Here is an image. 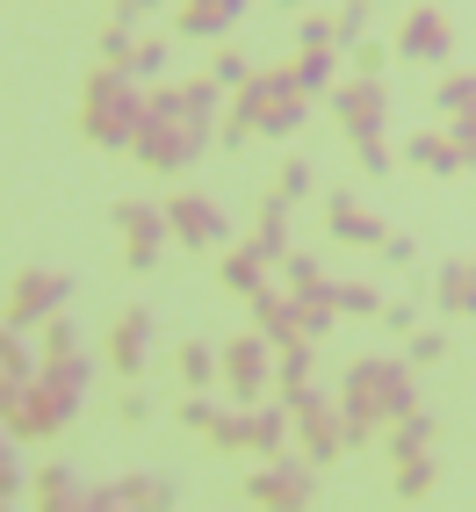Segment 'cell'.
I'll list each match as a JSON object with an SVG mask.
<instances>
[{"label": "cell", "mask_w": 476, "mask_h": 512, "mask_svg": "<svg viewBox=\"0 0 476 512\" xmlns=\"http://www.w3.org/2000/svg\"><path fill=\"white\" fill-rule=\"evenodd\" d=\"M138 130H145V87L123 65H94L80 87V138L94 152H130Z\"/></svg>", "instance_id": "6da1fadb"}, {"label": "cell", "mask_w": 476, "mask_h": 512, "mask_svg": "<svg viewBox=\"0 0 476 512\" xmlns=\"http://www.w3.org/2000/svg\"><path fill=\"white\" fill-rule=\"evenodd\" d=\"M339 412L368 419V426H390L404 412H419V390H412V361H390V354H368L339 375Z\"/></svg>", "instance_id": "7a4b0ae2"}, {"label": "cell", "mask_w": 476, "mask_h": 512, "mask_svg": "<svg viewBox=\"0 0 476 512\" xmlns=\"http://www.w3.org/2000/svg\"><path fill=\"white\" fill-rule=\"evenodd\" d=\"M231 116L246 123L253 138H296V130L311 123V94L289 80V65H267V73H253L246 87H238Z\"/></svg>", "instance_id": "3957f363"}, {"label": "cell", "mask_w": 476, "mask_h": 512, "mask_svg": "<svg viewBox=\"0 0 476 512\" xmlns=\"http://www.w3.org/2000/svg\"><path fill=\"white\" fill-rule=\"evenodd\" d=\"M282 404H289V426H296V440H303V462H339L347 455V412H339V397H325L318 383H296V390H282Z\"/></svg>", "instance_id": "277c9868"}, {"label": "cell", "mask_w": 476, "mask_h": 512, "mask_svg": "<svg viewBox=\"0 0 476 512\" xmlns=\"http://www.w3.org/2000/svg\"><path fill=\"white\" fill-rule=\"evenodd\" d=\"M80 282L65 275V267H22V275L0 289V325H15V332H37L51 311H65V296H73Z\"/></svg>", "instance_id": "5b68a950"}, {"label": "cell", "mask_w": 476, "mask_h": 512, "mask_svg": "<svg viewBox=\"0 0 476 512\" xmlns=\"http://www.w3.org/2000/svg\"><path fill=\"white\" fill-rule=\"evenodd\" d=\"M210 138H217V123H188V116L181 123H152L145 116V130H138V145H130V152H138L152 174H188V166L210 152Z\"/></svg>", "instance_id": "8992f818"}, {"label": "cell", "mask_w": 476, "mask_h": 512, "mask_svg": "<svg viewBox=\"0 0 476 512\" xmlns=\"http://www.w3.org/2000/svg\"><path fill=\"white\" fill-rule=\"evenodd\" d=\"M318 498V462H296L289 448L267 455V469L246 476V505H267V512H303Z\"/></svg>", "instance_id": "52a82bcc"}, {"label": "cell", "mask_w": 476, "mask_h": 512, "mask_svg": "<svg viewBox=\"0 0 476 512\" xmlns=\"http://www.w3.org/2000/svg\"><path fill=\"white\" fill-rule=\"evenodd\" d=\"M325 101H332V116H339V130H347V145H368V138H383L390 130V87L383 80H332L325 87Z\"/></svg>", "instance_id": "ba28073f"}, {"label": "cell", "mask_w": 476, "mask_h": 512, "mask_svg": "<svg viewBox=\"0 0 476 512\" xmlns=\"http://www.w3.org/2000/svg\"><path fill=\"white\" fill-rule=\"evenodd\" d=\"M217 375H224L231 404H260L267 383H275V347H267L260 332H238V339H224V347H217Z\"/></svg>", "instance_id": "9c48e42d"}, {"label": "cell", "mask_w": 476, "mask_h": 512, "mask_svg": "<svg viewBox=\"0 0 476 512\" xmlns=\"http://www.w3.org/2000/svg\"><path fill=\"white\" fill-rule=\"evenodd\" d=\"M152 505H181L174 476H145V469H123L116 484H94L87 512H152Z\"/></svg>", "instance_id": "30bf717a"}, {"label": "cell", "mask_w": 476, "mask_h": 512, "mask_svg": "<svg viewBox=\"0 0 476 512\" xmlns=\"http://www.w3.org/2000/svg\"><path fill=\"white\" fill-rule=\"evenodd\" d=\"M390 58H412V65H448L455 58V22L440 8H412L397 22V51Z\"/></svg>", "instance_id": "8fae6325"}, {"label": "cell", "mask_w": 476, "mask_h": 512, "mask_svg": "<svg viewBox=\"0 0 476 512\" xmlns=\"http://www.w3.org/2000/svg\"><path fill=\"white\" fill-rule=\"evenodd\" d=\"M65 426H73V419L58 412V397L37 383V375H29L22 397H15V412H8V440H15V448H44V440L65 433Z\"/></svg>", "instance_id": "7c38bea8"}, {"label": "cell", "mask_w": 476, "mask_h": 512, "mask_svg": "<svg viewBox=\"0 0 476 512\" xmlns=\"http://www.w3.org/2000/svg\"><path fill=\"white\" fill-rule=\"evenodd\" d=\"M166 231H174L181 246H224L231 238V224H224V210L210 195H174L166 202Z\"/></svg>", "instance_id": "4fadbf2b"}, {"label": "cell", "mask_w": 476, "mask_h": 512, "mask_svg": "<svg viewBox=\"0 0 476 512\" xmlns=\"http://www.w3.org/2000/svg\"><path fill=\"white\" fill-rule=\"evenodd\" d=\"M37 383L58 397V412H65V419H80V404H87V383H94V361H87L80 347H73V354H51V361L37 368Z\"/></svg>", "instance_id": "5bb4252c"}, {"label": "cell", "mask_w": 476, "mask_h": 512, "mask_svg": "<svg viewBox=\"0 0 476 512\" xmlns=\"http://www.w3.org/2000/svg\"><path fill=\"white\" fill-rule=\"evenodd\" d=\"M87 498H94V484L73 462H44L37 484H29V505H44V512H87Z\"/></svg>", "instance_id": "9a60e30c"}, {"label": "cell", "mask_w": 476, "mask_h": 512, "mask_svg": "<svg viewBox=\"0 0 476 512\" xmlns=\"http://www.w3.org/2000/svg\"><path fill=\"white\" fill-rule=\"evenodd\" d=\"M253 0H181V37L195 44H224L238 22H246Z\"/></svg>", "instance_id": "2e32d148"}, {"label": "cell", "mask_w": 476, "mask_h": 512, "mask_svg": "<svg viewBox=\"0 0 476 512\" xmlns=\"http://www.w3.org/2000/svg\"><path fill=\"white\" fill-rule=\"evenodd\" d=\"M145 354H152V311H145V303H130V311L109 325V361H116V375L130 383V375L145 368Z\"/></svg>", "instance_id": "e0dca14e"}, {"label": "cell", "mask_w": 476, "mask_h": 512, "mask_svg": "<svg viewBox=\"0 0 476 512\" xmlns=\"http://www.w3.org/2000/svg\"><path fill=\"white\" fill-rule=\"evenodd\" d=\"M325 231L339 238V246H383V238H390V224H383L376 210H361V202H354L347 188H339V195L325 202Z\"/></svg>", "instance_id": "ac0fdd59"}, {"label": "cell", "mask_w": 476, "mask_h": 512, "mask_svg": "<svg viewBox=\"0 0 476 512\" xmlns=\"http://www.w3.org/2000/svg\"><path fill=\"white\" fill-rule=\"evenodd\" d=\"M116 231L123 246H166V202H116Z\"/></svg>", "instance_id": "d6986e66"}, {"label": "cell", "mask_w": 476, "mask_h": 512, "mask_svg": "<svg viewBox=\"0 0 476 512\" xmlns=\"http://www.w3.org/2000/svg\"><path fill=\"white\" fill-rule=\"evenodd\" d=\"M253 253H260L267 267L289 260V202H282V195L260 202V217H253Z\"/></svg>", "instance_id": "ffe728a7"}, {"label": "cell", "mask_w": 476, "mask_h": 512, "mask_svg": "<svg viewBox=\"0 0 476 512\" xmlns=\"http://www.w3.org/2000/svg\"><path fill=\"white\" fill-rule=\"evenodd\" d=\"M253 332L267 339V347H289V339H303V332H296V318H289V289L267 282V289L253 296Z\"/></svg>", "instance_id": "44dd1931"}, {"label": "cell", "mask_w": 476, "mask_h": 512, "mask_svg": "<svg viewBox=\"0 0 476 512\" xmlns=\"http://www.w3.org/2000/svg\"><path fill=\"white\" fill-rule=\"evenodd\" d=\"M404 166H426V174H440V181H462L469 166H462V152L448 145V138H426V130H412V145L397 152Z\"/></svg>", "instance_id": "7402d4cb"}, {"label": "cell", "mask_w": 476, "mask_h": 512, "mask_svg": "<svg viewBox=\"0 0 476 512\" xmlns=\"http://www.w3.org/2000/svg\"><path fill=\"white\" fill-rule=\"evenodd\" d=\"M433 296H440L448 318H476V260H448L440 282H433Z\"/></svg>", "instance_id": "603a6c76"}, {"label": "cell", "mask_w": 476, "mask_h": 512, "mask_svg": "<svg viewBox=\"0 0 476 512\" xmlns=\"http://www.w3.org/2000/svg\"><path fill=\"white\" fill-rule=\"evenodd\" d=\"M217 282H224L231 296H246V303H253V296L267 289V260H260L253 246H231V253L217 260Z\"/></svg>", "instance_id": "cb8c5ba5"}, {"label": "cell", "mask_w": 476, "mask_h": 512, "mask_svg": "<svg viewBox=\"0 0 476 512\" xmlns=\"http://www.w3.org/2000/svg\"><path fill=\"white\" fill-rule=\"evenodd\" d=\"M433 412H426V404H419V412H404V419H390V462H404V455H426L433 448Z\"/></svg>", "instance_id": "d4e9b609"}, {"label": "cell", "mask_w": 476, "mask_h": 512, "mask_svg": "<svg viewBox=\"0 0 476 512\" xmlns=\"http://www.w3.org/2000/svg\"><path fill=\"white\" fill-rule=\"evenodd\" d=\"M289 80H296L303 94L318 101V94L339 80V51H296V58H289Z\"/></svg>", "instance_id": "484cf974"}, {"label": "cell", "mask_w": 476, "mask_h": 512, "mask_svg": "<svg viewBox=\"0 0 476 512\" xmlns=\"http://www.w3.org/2000/svg\"><path fill=\"white\" fill-rule=\"evenodd\" d=\"M210 448H224V455H238V448H253V404H217V419H210Z\"/></svg>", "instance_id": "4316f807"}, {"label": "cell", "mask_w": 476, "mask_h": 512, "mask_svg": "<svg viewBox=\"0 0 476 512\" xmlns=\"http://www.w3.org/2000/svg\"><path fill=\"white\" fill-rule=\"evenodd\" d=\"M289 448V404H253V455Z\"/></svg>", "instance_id": "83f0119b"}, {"label": "cell", "mask_w": 476, "mask_h": 512, "mask_svg": "<svg viewBox=\"0 0 476 512\" xmlns=\"http://www.w3.org/2000/svg\"><path fill=\"white\" fill-rule=\"evenodd\" d=\"M311 368H318V339H289V347H275V383L282 390L311 383Z\"/></svg>", "instance_id": "f1b7e54d"}, {"label": "cell", "mask_w": 476, "mask_h": 512, "mask_svg": "<svg viewBox=\"0 0 476 512\" xmlns=\"http://www.w3.org/2000/svg\"><path fill=\"white\" fill-rule=\"evenodd\" d=\"M181 116L188 123H217L224 116V87L217 80H181Z\"/></svg>", "instance_id": "f546056e"}, {"label": "cell", "mask_w": 476, "mask_h": 512, "mask_svg": "<svg viewBox=\"0 0 476 512\" xmlns=\"http://www.w3.org/2000/svg\"><path fill=\"white\" fill-rule=\"evenodd\" d=\"M339 318H383V289L376 282H332Z\"/></svg>", "instance_id": "4dcf8cb0"}, {"label": "cell", "mask_w": 476, "mask_h": 512, "mask_svg": "<svg viewBox=\"0 0 476 512\" xmlns=\"http://www.w3.org/2000/svg\"><path fill=\"white\" fill-rule=\"evenodd\" d=\"M433 109L440 116H476V73H448L440 94H433Z\"/></svg>", "instance_id": "1f68e13d"}, {"label": "cell", "mask_w": 476, "mask_h": 512, "mask_svg": "<svg viewBox=\"0 0 476 512\" xmlns=\"http://www.w3.org/2000/svg\"><path fill=\"white\" fill-rule=\"evenodd\" d=\"M390 484H397V498H426V491H433V448H426V455H404Z\"/></svg>", "instance_id": "d6a6232c"}, {"label": "cell", "mask_w": 476, "mask_h": 512, "mask_svg": "<svg viewBox=\"0 0 476 512\" xmlns=\"http://www.w3.org/2000/svg\"><path fill=\"white\" fill-rule=\"evenodd\" d=\"M73 347H80V325L65 318V311H51V318L37 325V354L51 361V354H73Z\"/></svg>", "instance_id": "836d02e7"}, {"label": "cell", "mask_w": 476, "mask_h": 512, "mask_svg": "<svg viewBox=\"0 0 476 512\" xmlns=\"http://www.w3.org/2000/svg\"><path fill=\"white\" fill-rule=\"evenodd\" d=\"M181 383H188V390H210V383H217V347H202V339H195V347H181Z\"/></svg>", "instance_id": "e575fe53"}, {"label": "cell", "mask_w": 476, "mask_h": 512, "mask_svg": "<svg viewBox=\"0 0 476 512\" xmlns=\"http://www.w3.org/2000/svg\"><path fill=\"white\" fill-rule=\"evenodd\" d=\"M166 58H174V51H166V37H138V51H130V80H159Z\"/></svg>", "instance_id": "d590c367"}, {"label": "cell", "mask_w": 476, "mask_h": 512, "mask_svg": "<svg viewBox=\"0 0 476 512\" xmlns=\"http://www.w3.org/2000/svg\"><path fill=\"white\" fill-rule=\"evenodd\" d=\"M275 195H282V202H303V195H311V159H282V166H275Z\"/></svg>", "instance_id": "8d00e7d4"}, {"label": "cell", "mask_w": 476, "mask_h": 512, "mask_svg": "<svg viewBox=\"0 0 476 512\" xmlns=\"http://www.w3.org/2000/svg\"><path fill=\"white\" fill-rule=\"evenodd\" d=\"M332 29H339V51H354L368 37V0H347V8L332 15Z\"/></svg>", "instance_id": "74e56055"}, {"label": "cell", "mask_w": 476, "mask_h": 512, "mask_svg": "<svg viewBox=\"0 0 476 512\" xmlns=\"http://www.w3.org/2000/svg\"><path fill=\"white\" fill-rule=\"evenodd\" d=\"M130 51H138L130 22H109V29H101V65H123V73H130Z\"/></svg>", "instance_id": "f35d334b"}, {"label": "cell", "mask_w": 476, "mask_h": 512, "mask_svg": "<svg viewBox=\"0 0 476 512\" xmlns=\"http://www.w3.org/2000/svg\"><path fill=\"white\" fill-rule=\"evenodd\" d=\"M296 37H303V51H339L332 15H303V22H296Z\"/></svg>", "instance_id": "ab89813d"}, {"label": "cell", "mask_w": 476, "mask_h": 512, "mask_svg": "<svg viewBox=\"0 0 476 512\" xmlns=\"http://www.w3.org/2000/svg\"><path fill=\"white\" fill-rule=\"evenodd\" d=\"M282 282H289V296H296V289H318L325 267H318L311 253H289V260H282Z\"/></svg>", "instance_id": "60d3db41"}, {"label": "cell", "mask_w": 476, "mask_h": 512, "mask_svg": "<svg viewBox=\"0 0 476 512\" xmlns=\"http://www.w3.org/2000/svg\"><path fill=\"white\" fill-rule=\"evenodd\" d=\"M210 80H217L224 94H238V87H246V80H253V65H246V58H238V51H217V65H210Z\"/></svg>", "instance_id": "b9f144b4"}, {"label": "cell", "mask_w": 476, "mask_h": 512, "mask_svg": "<svg viewBox=\"0 0 476 512\" xmlns=\"http://www.w3.org/2000/svg\"><path fill=\"white\" fill-rule=\"evenodd\" d=\"M339 58H354V73H361V80H383V65H390V51H383V44H368V37H361L354 51H339Z\"/></svg>", "instance_id": "7bdbcfd3"}, {"label": "cell", "mask_w": 476, "mask_h": 512, "mask_svg": "<svg viewBox=\"0 0 476 512\" xmlns=\"http://www.w3.org/2000/svg\"><path fill=\"white\" fill-rule=\"evenodd\" d=\"M145 116L152 123H181V87H145Z\"/></svg>", "instance_id": "ee69618b"}, {"label": "cell", "mask_w": 476, "mask_h": 512, "mask_svg": "<svg viewBox=\"0 0 476 512\" xmlns=\"http://www.w3.org/2000/svg\"><path fill=\"white\" fill-rule=\"evenodd\" d=\"M404 339H412V354H404V361H412V368H426V361H440V354H448V332H404Z\"/></svg>", "instance_id": "f6af8a7d"}, {"label": "cell", "mask_w": 476, "mask_h": 512, "mask_svg": "<svg viewBox=\"0 0 476 512\" xmlns=\"http://www.w3.org/2000/svg\"><path fill=\"white\" fill-rule=\"evenodd\" d=\"M448 145L462 152V166L476 174V116H448Z\"/></svg>", "instance_id": "bcb514c9"}, {"label": "cell", "mask_w": 476, "mask_h": 512, "mask_svg": "<svg viewBox=\"0 0 476 512\" xmlns=\"http://www.w3.org/2000/svg\"><path fill=\"white\" fill-rule=\"evenodd\" d=\"M29 498V484H22V462H15V448L0 455V505H22Z\"/></svg>", "instance_id": "7dc6e473"}, {"label": "cell", "mask_w": 476, "mask_h": 512, "mask_svg": "<svg viewBox=\"0 0 476 512\" xmlns=\"http://www.w3.org/2000/svg\"><path fill=\"white\" fill-rule=\"evenodd\" d=\"M354 159H361V174H390V166H397L390 138H368V145H354Z\"/></svg>", "instance_id": "c3c4849f"}, {"label": "cell", "mask_w": 476, "mask_h": 512, "mask_svg": "<svg viewBox=\"0 0 476 512\" xmlns=\"http://www.w3.org/2000/svg\"><path fill=\"white\" fill-rule=\"evenodd\" d=\"M210 419H217V404H210V397L195 390V397L181 404V426H195V433H210Z\"/></svg>", "instance_id": "681fc988"}, {"label": "cell", "mask_w": 476, "mask_h": 512, "mask_svg": "<svg viewBox=\"0 0 476 512\" xmlns=\"http://www.w3.org/2000/svg\"><path fill=\"white\" fill-rule=\"evenodd\" d=\"M383 260H390V267H412V260H419V238L390 231V238H383Z\"/></svg>", "instance_id": "f907efd6"}, {"label": "cell", "mask_w": 476, "mask_h": 512, "mask_svg": "<svg viewBox=\"0 0 476 512\" xmlns=\"http://www.w3.org/2000/svg\"><path fill=\"white\" fill-rule=\"evenodd\" d=\"M123 267H130V275H152V267H159V246H123Z\"/></svg>", "instance_id": "816d5d0a"}, {"label": "cell", "mask_w": 476, "mask_h": 512, "mask_svg": "<svg viewBox=\"0 0 476 512\" xmlns=\"http://www.w3.org/2000/svg\"><path fill=\"white\" fill-rule=\"evenodd\" d=\"M145 419H152V397L130 390V397H123V426H145Z\"/></svg>", "instance_id": "f5cc1de1"}, {"label": "cell", "mask_w": 476, "mask_h": 512, "mask_svg": "<svg viewBox=\"0 0 476 512\" xmlns=\"http://www.w3.org/2000/svg\"><path fill=\"white\" fill-rule=\"evenodd\" d=\"M246 138H253V130H246V123H238V116H217V145H231V152H238V145H246Z\"/></svg>", "instance_id": "db71d44e"}, {"label": "cell", "mask_w": 476, "mask_h": 512, "mask_svg": "<svg viewBox=\"0 0 476 512\" xmlns=\"http://www.w3.org/2000/svg\"><path fill=\"white\" fill-rule=\"evenodd\" d=\"M383 325H390V332H419V318H412V303H383Z\"/></svg>", "instance_id": "11a10c76"}, {"label": "cell", "mask_w": 476, "mask_h": 512, "mask_svg": "<svg viewBox=\"0 0 476 512\" xmlns=\"http://www.w3.org/2000/svg\"><path fill=\"white\" fill-rule=\"evenodd\" d=\"M15 397H22V383H15L8 368H0V426H8V412H15Z\"/></svg>", "instance_id": "9f6ffc18"}, {"label": "cell", "mask_w": 476, "mask_h": 512, "mask_svg": "<svg viewBox=\"0 0 476 512\" xmlns=\"http://www.w3.org/2000/svg\"><path fill=\"white\" fill-rule=\"evenodd\" d=\"M376 433H383V426H368V419H347V448H368Z\"/></svg>", "instance_id": "6f0895ef"}, {"label": "cell", "mask_w": 476, "mask_h": 512, "mask_svg": "<svg viewBox=\"0 0 476 512\" xmlns=\"http://www.w3.org/2000/svg\"><path fill=\"white\" fill-rule=\"evenodd\" d=\"M152 8H166V0H116V22H130V15H152Z\"/></svg>", "instance_id": "680465c9"}, {"label": "cell", "mask_w": 476, "mask_h": 512, "mask_svg": "<svg viewBox=\"0 0 476 512\" xmlns=\"http://www.w3.org/2000/svg\"><path fill=\"white\" fill-rule=\"evenodd\" d=\"M8 448H15V440H8V426H0V455H8Z\"/></svg>", "instance_id": "91938a15"}, {"label": "cell", "mask_w": 476, "mask_h": 512, "mask_svg": "<svg viewBox=\"0 0 476 512\" xmlns=\"http://www.w3.org/2000/svg\"><path fill=\"white\" fill-rule=\"evenodd\" d=\"M282 8H289V15H303V0H282Z\"/></svg>", "instance_id": "94428289"}, {"label": "cell", "mask_w": 476, "mask_h": 512, "mask_svg": "<svg viewBox=\"0 0 476 512\" xmlns=\"http://www.w3.org/2000/svg\"><path fill=\"white\" fill-rule=\"evenodd\" d=\"M174 8H181V0H174Z\"/></svg>", "instance_id": "6125c7cd"}, {"label": "cell", "mask_w": 476, "mask_h": 512, "mask_svg": "<svg viewBox=\"0 0 476 512\" xmlns=\"http://www.w3.org/2000/svg\"><path fill=\"white\" fill-rule=\"evenodd\" d=\"M469 260H476V253H469Z\"/></svg>", "instance_id": "be15d7a7"}]
</instances>
